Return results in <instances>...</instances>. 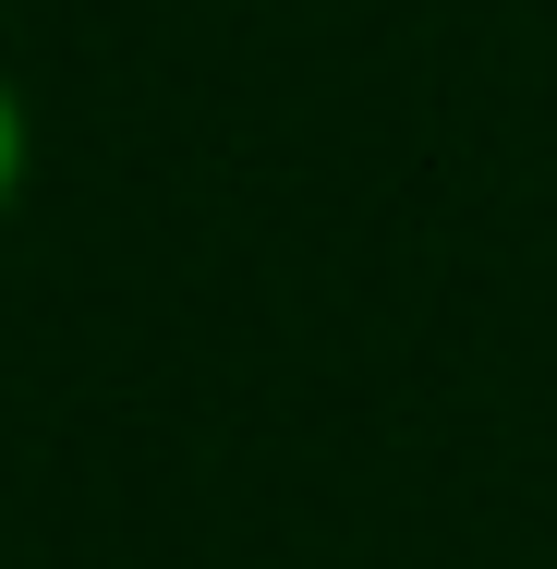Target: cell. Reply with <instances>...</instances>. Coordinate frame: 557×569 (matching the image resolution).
<instances>
[{"label": "cell", "instance_id": "obj_1", "mask_svg": "<svg viewBox=\"0 0 557 569\" xmlns=\"http://www.w3.org/2000/svg\"><path fill=\"white\" fill-rule=\"evenodd\" d=\"M0 182H12V110H0Z\"/></svg>", "mask_w": 557, "mask_h": 569}]
</instances>
